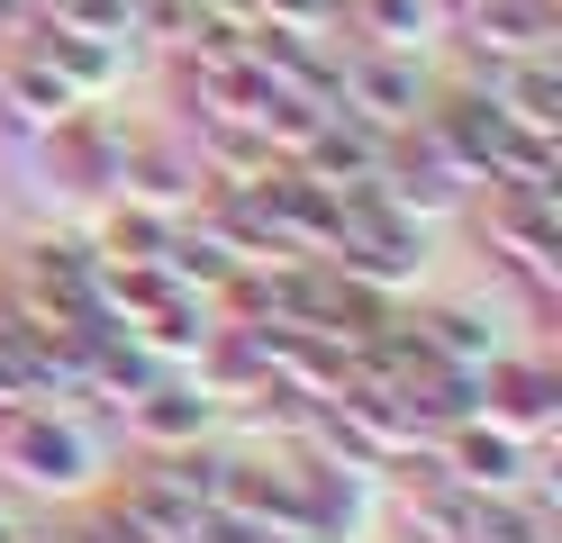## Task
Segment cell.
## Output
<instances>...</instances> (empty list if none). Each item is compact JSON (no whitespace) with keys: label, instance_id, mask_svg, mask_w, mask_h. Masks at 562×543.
<instances>
[{"label":"cell","instance_id":"4","mask_svg":"<svg viewBox=\"0 0 562 543\" xmlns=\"http://www.w3.org/2000/svg\"><path fill=\"white\" fill-rule=\"evenodd\" d=\"M218 426V398H209L191 372H155L146 389L127 398V434L146 453H172V444H200V434Z\"/></svg>","mask_w":562,"mask_h":543},{"label":"cell","instance_id":"15","mask_svg":"<svg viewBox=\"0 0 562 543\" xmlns=\"http://www.w3.org/2000/svg\"><path fill=\"white\" fill-rule=\"evenodd\" d=\"M191 543H291V534H272L263 517H236V507H209Z\"/></svg>","mask_w":562,"mask_h":543},{"label":"cell","instance_id":"1","mask_svg":"<svg viewBox=\"0 0 562 543\" xmlns=\"http://www.w3.org/2000/svg\"><path fill=\"white\" fill-rule=\"evenodd\" d=\"M0 462L19 471L27 489H46V498H74L82 480H91V434L64 417V408H19L10 417V434H0Z\"/></svg>","mask_w":562,"mask_h":543},{"label":"cell","instance_id":"13","mask_svg":"<svg viewBox=\"0 0 562 543\" xmlns=\"http://www.w3.org/2000/svg\"><path fill=\"white\" fill-rule=\"evenodd\" d=\"M355 19L372 46H391V55H417V36H427V0H355Z\"/></svg>","mask_w":562,"mask_h":543},{"label":"cell","instance_id":"5","mask_svg":"<svg viewBox=\"0 0 562 543\" xmlns=\"http://www.w3.org/2000/svg\"><path fill=\"white\" fill-rule=\"evenodd\" d=\"M427 127L436 145H445V163L463 172V181H499V145H508V118H499V100L490 91H453L445 109H427Z\"/></svg>","mask_w":562,"mask_h":543},{"label":"cell","instance_id":"7","mask_svg":"<svg viewBox=\"0 0 562 543\" xmlns=\"http://www.w3.org/2000/svg\"><path fill=\"white\" fill-rule=\"evenodd\" d=\"M562 408V381L544 372V362H481V417L508 426L517 444H536V434L553 426Z\"/></svg>","mask_w":562,"mask_h":543},{"label":"cell","instance_id":"8","mask_svg":"<svg viewBox=\"0 0 562 543\" xmlns=\"http://www.w3.org/2000/svg\"><path fill=\"white\" fill-rule=\"evenodd\" d=\"M119 181H127V191H136V208H155V217H182L191 200H200V163L191 155H172V145H127V155H119Z\"/></svg>","mask_w":562,"mask_h":543},{"label":"cell","instance_id":"14","mask_svg":"<svg viewBox=\"0 0 562 543\" xmlns=\"http://www.w3.org/2000/svg\"><path fill=\"white\" fill-rule=\"evenodd\" d=\"M46 19L74 36H127V0H46Z\"/></svg>","mask_w":562,"mask_h":543},{"label":"cell","instance_id":"12","mask_svg":"<svg viewBox=\"0 0 562 543\" xmlns=\"http://www.w3.org/2000/svg\"><path fill=\"white\" fill-rule=\"evenodd\" d=\"M172 227H182V217H155V208H136V200H127V208H110V227H100L91 253H110V263H155Z\"/></svg>","mask_w":562,"mask_h":543},{"label":"cell","instance_id":"9","mask_svg":"<svg viewBox=\"0 0 562 543\" xmlns=\"http://www.w3.org/2000/svg\"><path fill=\"white\" fill-rule=\"evenodd\" d=\"M37 55L64 72V91H74V100H100V91H110L119 82V64H127V36H74V27H37Z\"/></svg>","mask_w":562,"mask_h":543},{"label":"cell","instance_id":"10","mask_svg":"<svg viewBox=\"0 0 562 543\" xmlns=\"http://www.w3.org/2000/svg\"><path fill=\"white\" fill-rule=\"evenodd\" d=\"M0 109H10V118L19 127H55V118H74V91H64V72L37 55V46H27V55H10V64H0Z\"/></svg>","mask_w":562,"mask_h":543},{"label":"cell","instance_id":"2","mask_svg":"<svg viewBox=\"0 0 562 543\" xmlns=\"http://www.w3.org/2000/svg\"><path fill=\"white\" fill-rule=\"evenodd\" d=\"M336 100L355 109L372 127H417V109H427V82H417V55H391V46H363L336 64Z\"/></svg>","mask_w":562,"mask_h":543},{"label":"cell","instance_id":"11","mask_svg":"<svg viewBox=\"0 0 562 543\" xmlns=\"http://www.w3.org/2000/svg\"><path fill=\"white\" fill-rule=\"evenodd\" d=\"M127 336L146 344L155 362H172V372H182V362H191V353L209 344V308L191 299V290H164L155 308H136V317H127Z\"/></svg>","mask_w":562,"mask_h":543},{"label":"cell","instance_id":"3","mask_svg":"<svg viewBox=\"0 0 562 543\" xmlns=\"http://www.w3.org/2000/svg\"><path fill=\"white\" fill-rule=\"evenodd\" d=\"M436 471L445 480H463L472 498H508V489H526V444L508 426H490V417H463V426H445L436 434Z\"/></svg>","mask_w":562,"mask_h":543},{"label":"cell","instance_id":"6","mask_svg":"<svg viewBox=\"0 0 562 543\" xmlns=\"http://www.w3.org/2000/svg\"><path fill=\"white\" fill-rule=\"evenodd\" d=\"M381 136H391V127L355 118V109H327V118L308 127V145H300V172L327 181V191H363V181L381 172Z\"/></svg>","mask_w":562,"mask_h":543}]
</instances>
